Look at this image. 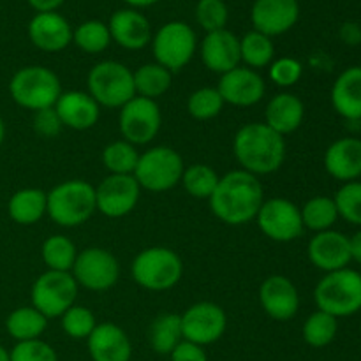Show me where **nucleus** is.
<instances>
[{
	"mask_svg": "<svg viewBox=\"0 0 361 361\" xmlns=\"http://www.w3.org/2000/svg\"><path fill=\"white\" fill-rule=\"evenodd\" d=\"M264 201L259 178L243 169L226 173L208 200L212 212L228 226H242L254 221Z\"/></svg>",
	"mask_w": 361,
	"mask_h": 361,
	"instance_id": "f257e3e1",
	"label": "nucleus"
},
{
	"mask_svg": "<svg viewBox=\"0 0 361 361\" xmlns=\"http://www.w3.org/2000/svg\"><path fill=\"white\" fill-rule=\"evenodd\" d=\"M233 154L240 169L259 178L282 168L286 161V140L264 122L245 123L236 130Z\"/></svg>",
	"mask_w": 361,
	"mask_h": 361,
	"instance_id": "f03ea898",
	"label": "nucleus"
},
{
	"mask_svg": "<svg viewBox=\"0 0 361 361\" xmlns=\"http://www.w3.org/2000/svg\"><path fill=\"white\" fill-rule=\"evenodd\" d=\"M95 212V187L87 180H67L48 192V215L62 228H78Z\"/></svg>",
	"mask_w": 361,
	"mask_h": 361,
	"instance_id": "7ed1b4c3",
	"label": "nucleus"
},
{
	"mask_svg": "<svg viewBox=\"0 0 361 361\" xmlns=\"http://www.w3.org/2000/svg\"><path fill=\"white\" fill-rule=\"evenodd\" d=\"M9 94L18 106L35 113L56 104L62 95V83L48 67L27 66L13 74L9 81Z\"/></svg>",
	"mask_w": 361,
	"mask_h": 361,
	"instance_id": "20e7f679",
	"label": "nucleus"
},
{
	"mask_svg": "<svg viewBox=\"0 0 361 361\" xmlns=\"http://www.w3.org/2000/svg\"><path fill=\"white\" fill-rule=\"evenodd\" d=\"M130 275L147 291H168L182 281L183 263L178 254L168 247H148L134 257Z\"/></svg>",
	"mask_w": 361,
	"mask_h": 361,
	"instance_id": "39448f33",
	"label": "nucleus"
},
{
	"mask_svg": "<svg viewBox=\"0 0 361 361\" xmlns=\"http://www.w3.org/2000/svg\"><path fill=\"white\" fill-rule=\"evenodd\" d=\"M317 310L334 317H349L361 310V274L351 268L330 271L314 289Z\"/></svg>",
	"mask_w": 361,
	"mask_h": 361,
	"instance_id": "423d86ee",
	"label": "nucleus"
},
{
	"mask_svg": "<svg viewBox=\"0 0 361 361\" xmlns=\"http://www.w3.org/2000/svg\"><path fill=\"white\" fill-rule=\"evenodd\" d=\"M90 97L104 108L120 109L136 97L133 71L116 60H102L95 63L87 76Z\"/></svg>",
	"mask_w": 361,
	"mask_h": 361,
	"instance_id": "0eeeda50",
	"label": "nucleus"
},
{
	"mask_svg": "<svg viewBox=\"0 0 361 361\" xmlns=\"http://www.w3.org/2000/svg\"><path fill=\"white\" fill-rule=\"evenodd\" d=\"M183 169V159L175 148L152 147L140 154L133 176L141 189L150 192H166L178 185Z\"/></svg>",
	"mask_w": 361,
	"mask_h": 361,
	"instance_id": "6e6552de",
	"label": "nucleus"
},
{
	"mask_svg": "<svg viewBox=\"0 0 361 361\" xmlns=\"http://www.w3.org/2000/svg\"><path fill=\"white\" fill-rule=\"evenodd\" d=\"M152 51L155 62L171 73H178L190 63L197 49L194 28L185 21H168L152 35Z\"/></svg>",
	"mask_w": 361,
	"mask_h": 361,
	"instance_id": "1a4fd4ad",
	"label": "nucleus"
},
{
	"mask_svg": "<svg viewBox=\"0 0 361 361\" xmlns=\"http://www.w3.org/2000/svg\"><path fill=\"white\" fill-rule=\"evenodd\" d=\"M78 289L80 286L71 271L46 270L32 284V307L48 319L60 317L76 303Z\"/></svg>",
	"mask_w": 361,
	"mask_h": 361,
	"instance_id": "9d476101",
	"label": "nucleus"
},
{
	"mask_svg": "<svg viewBox=\"0 0 361 361\" xmlns=\"http://www.w3.org/2000/svg\"><path fill=\"white\" fill-rule=\"evenodd\" d=\"M254 221L267 238L279 243L293 242L305 231L300 207L286 197L264 200Z\"/></svg>",
	"mask_w": 361,
	"mask_h": 361,
	"instance_id": "9b49d317",
	"label": "nucleus"
},
{
	"mask_svg": "<svg viewBox=\"0 0 361 361\" xmlns=\"http://www.w3.org/2000/svg\"><path fill=\"white\" fill-rule=\"evenodd\" d=\"M162 126V113L157 101L136 95L120 108L118 129L122 140L134 147L148 145L159 134Z\"/></svg>",
	"mask_w": 361,
	"mask_h": 361,
	"instance_id": "f8f14e48",
	"label": "nucleus"
},
{
	"mask_svg": "<svg viewBox=\"0 0 361 361\" xmlns=\"http://www.w3.org/2000/svg\"><path fill=\"white\" fill-rule=\"evenodd\" d=\"M74 281L88 291H108L118 282L120 264L113 252L102 247H88L78 252L73 270Z\"/></svg>",
	"mask_w": 361,
	"mask_h": 361,
	"instance_id": "ddd939ff",
	"label": "nucleus"
},
{
	"mask_svg": "<svg viewBox=\"0 0 361 361\" xmlns=\"http://www.w3.org/2000/svg\"><path fill=\"white\" fill-rule=\"evenodd\" d=\"M183 341L207 348L221 341L228 328L224 309L214 302H197L182 314Z\"/></svg>",
	"mask_w": 361,
	"mask_h": 361,
	"instance_id": "4468645a",
	"label": "nucleus"
},
{
	"mask_svg": "<svg viewBox=\"0 0 361 361\" xmlns=\"http://www.w3.org/2000/svg\"><path fill=\"white\" fill-rule=\"evenodd\" d=\"M141 187L133 175H108L95 187L97 212L104 217L122 219L137 207Z\"/></svg>",
	"mask_w": 361,
	"mask_h": 361,
	"instance_id": "2eb2a0df",
	"label": "nucleus"
},
{
	"mask_svg": "<svg viewBox=\"0 0 361 361\" xmlns=\"http://www.w3.org/2000/svg\"><path fill=\"white\" fill-rule=\"evenodd\" d=\"M217 90L224 104L249 108V106H256L263 101L267 85L257 71L238 66L229 73L222 74Z\"/></svg>",
	"mask_w": 361,
	"mask_h": 361,
	"instance_id": "dca6fc26",
	"label": "nucleus"
},
{
	"mask_svg": "<svg viewBox=\"0 0 361 361\" xmlns=\"http://www.w3.org/2000/svg\"><path fill=\"white\" fill-rule=\"evenodd\" d=\"M298 20V0H254L250 7V21L254 30L271 39L291 30Z\"/></svg>",
	"mask_w": 361,
	"mask_h": 361,
	"instance_id": "f3484780",
	"label": "nucleus"
},
{
	"mask_svg": "<svg viewBox=\"0 0 361 361\" xmlns=\"http://www.w3.org/2000/svg\"><path fill=\"white\" fill-rule=\"evenodd\" d=\"M257 296H259L261 309L271 319L284 323L298 314V289L293 284L291 279L284 277V275H270L268 279H264L263 284L259 286Z\"/></svg>",
	"mask_w": 361,
	"mask_h": 361,
	"instance_id": "a211bd4d",
	"label": "nucleus"
},
{
	"mask_svg": "<svg viewBox=\"0 0 361 361\" xmlns=\"http://www.w3.org/2000/svg\"><path fill=\"white\" fill-rule=\"evenodd\" d=\"M310 263L324 274L348 268L351 263V249H349V236L344 233L328 229V231L316 233L310 238L307 247Z\"/></svg>",
	"mask_w": 361,
	"mask_h": 361,
	"instance_id": "6ab92c4d",
	"label": "nucleus"
},
{
	"mask_svg": "<svg viewBox=\"0 0 361 361\" xmlns=\"http://www.w3.org/2000/svg\"><path fill=\"white\" fill-rule=\"evenodd\" d=\"M108 28L111 41L129 51L147 48L154 35L148 18L141 11L133 9V7L115 11L109 18Z\"/></svg>",
	"mask_w": 361,
	"mask_h": 361,
	"instance_id": "aec40b11",
	"label": "nucleus"
},
{
	"mask_svg": "<svg viewBox=\"0 0 361 361\" xmlns=\"http://www.w3.org/2000/svg\"><path fill=\"white\" fill-rule=\"evenodd\" d=\"M201 62L212 73L226 74L240 66V37L231 30L222 28L217 32H208L200 44Z\"/></svg>",
	"mask_w": 361,
	"mask_h": 361,
	"instance_id": "412c9836",
	"label": "nucleus"
},
{
	"mask_svg": "<svg viewBox=\"0 0 361 361\" xmlns=\"http://www.w3.org/2000/svg\"><path fill=\"white\" fill-rule=\"evenodd\" d=\"M28 37L41 51L59 53L73 42V27L59 11L35 13L28 23Z\"/></svg>",
	"mask_w": 361,
	"mask_h": 361,
	"instance_id": "4be33fe9",
	"label": "nucleus"
},
{
	"mask_svg": "<svg viewBox=\"0 0 361 361\" xmlns=\"http://www.w3.org/2000/svg\"><path fill=\"white\" fill-rule=\"evenodd\" d=\"M92 361H130L133 344L129 335L115 323H97L87 338Z\"/></svg>",
	"mask_w": 361,
	"mask_h": 361,
	"instance_id": "5701e85b",
	"label": "nucleus"
},
{
	"mask_svg": "<svg viewBox=\"0 0 361 361\" xmlns=\"http://www.w3.org/2000/svg\"><path fill=\"white\" fill-rule=\"evenodd\" d=\"M53 108L62 126L73 130L92 129L101 116V106L90 97L88 92L81 90L62 92Z\"/></svg>",
	"mask_w": 361,
	"mask_h": 361,
	"instance_id": "b1692460",
	"label": "nucleus"
},
{
	"mask_svg": "<svg viewBox=\"0 0 361 361\" xmlns=\"http://www.w3.org/2000/svg\"><path fill=\"white\" fill-rule=\"evenodd\" d=\"M324 168L328 175L341 182H355L361 176V140L341 137L324 152Z\"/></svg>",
	"mask_w": 361,
	"mask_h": 361,
	"instance_id": "393cba45",
	"label": "nucleus"
},
{
	"mask_svg": "<svg viewBox=\"0 0 361 361\" xmlns=\"http://www.w3.org/2000/svg\"><path fill=\"white\" fill-rule=\"evenodd\" d=\"M305 118V104L298 95L291 92H281L268 101L264 109V123L281 136L300 129Z\"/></svg>",
	"mask_w": 361,
	"mask_h": 361,
	"instance_id": "a878e982",
	"label": "nucleus"
},
{
	"mask_svg": "<svg viewBox=\"0 0 361 361\" xmlns=\"http://www.w3.org/2000/svg\"><path fill=\"white\" fill-rule=\"evenodd\" d=\"M331 106L345 120H361V66L345 69L331 88Z\"/></svg>",
	"mask_w": 361,
	"mask_h": 361,
	"instance_id": "bb28decb",
	"label": "nucleus"
},
{
	"mask_svg": "<svg viewBox=\"0 0 361 361\" xmlns=\"http://www.w3.org/2000/svg\"><path fill=\"white\" fill-rule=\"evenodd\" d=\"M7 214L16 224H35L48 214V192L34 187L16 190L7 203Z\"/></svg>",
	"mask_w": 361,
	"mask_h": 361,
	"instance_id": "cd10ccee",
	"label": "nucleus"
},
{
	"mask_svg": "<svg viewBox=\"0 0 361 361\" xmlns=\"http://www.w3.org/2000/svg\"><path fill=\"white\" fill-rule=\"evenodd\" d=\"M183 341L180 314H161L155 317L148 330V342L157 355L169 356L173 349Z\"/></svg>",
	"mask_w": 361,
	"mask_h": 361,
	"instance_id": "c85d7f7f",
	"label": "nucleus"
},
{
	"mask_svg": "<svg viewBox=\"0 0 361 361\" xmlns=\"http://www.w3.org/2000/svg\"><path fill=\"white\" fill-rule=\"evenodd\" d=\"M48 326V317L42 316L32 305L18 307L7 316L6 330L16 342H27L41 338Z\"/></svg>",
	"mask_w": 361,
	"mask_h": 361,
	"instance_id": "c756f323",
	"label": "nucleus"
},
{
	"mask_svg": "<svg viewBox=\"0 0 361 361\" xmlns=\"http://www.w3.org/2000/svg\"><path fill=\"white\" fill-rule=\"evenodd\" d=\"M133 76L136 95L152 99V101H157L159 97H162L171 88L173 83L171 71H168L157 62L143 63L136 71H133Z\"/></svg>",
	"mask_w": 361,
	"mask_h": 361,
	"instance_id": "7c9ffc66",
	"label": "nucleus"
},
{
	"mask_svg": "<svg viewBox=\"0 0 361 361\" xmlns=\"http://www.w3.org/2000/svg\"><path fill=\"white\" fill-rule=\"evenodd\" d=\"M240 59L249 69H263L275 60V44L271 37L257 30H250L240 39Z\"/></svg>",
	"mask_w": 361,
	"mask_h": 361,
	"instance_id": "2f4dec72",
	"label": "nucleus"
},
{
	"mask_svg": "<svg viewBox=\"0 0 361 361\" xmlns=\"http://www.w3.org/2000/svg\"><path fill=\"white\" fill-rule=\"evenodd\" d=\"M302 212L303 228L310 229L314 233L328 231L334 229L335 222L338 219L337 204L334 197L328 196H314L300 208Z\"/></svg>",
	"mask_w": 361,
	"mask_h": 361,
	"instance_id": "473e14b6",
	"label": "nucleus"
},
{
	"mask_svg": "<svg viewBox=\"0 0 361 361\" xmlns=\"http://www.w3.org/2000/svg\"><path fill=\"white\" fill-rule=\"evenodd\" d=\"M41 257L48 270L71 271L76 263L78 249L66 235H51L42 243Z\"/></svg>",
	"mask_w": 361,
	"mask_h": 361,
	"instance_id": "72a5a7b5",
	"label": "nucleus"
},
{
	"mask_svg": "<svg viewBox=\"0 0 361 361\" xmlns=\"http://www.w3.org/2000/svg\"><path fill=\"white\" fill-rule=\"evenodd\" d=\"M102 166L109 175H134L140 152L137 147L126 140L113 141L102 150Z\"/></svg>",
	"mask_w": 361,
	"mask_h": 361,
	"instance_id": "f704fd0d",
	"label": "nucleus"
},
{
	"mask_svg": "<svg viewBox=\"0 0 361 361\" xmlns=\"http://www.w3.org/2000/svg\"><path fill=\"white\" fill-rule=\"evenodd\" d=\"M221 176L217 175L212 166L208 164H192L185 166L180 183L183 185L185 192L194 200H210L215 192Z\"/></svg>",
	"mask_w": 361,
	"mask_h": 361,
	"instance_id": "c9c22d12",
	"label": "nucleus"
},
{
	"mask_svg": "<svg viewBox=\"0 0 361 361\" xmlns=\"http://www.w3.org/2000/svg\"><path fill=\"white\" fill-rule=\"evenodd\" d=\"M338 331V321L331 314L323 312V310H316L307 317L302 328V337L307 345L310 348H326L335 341Z\"/></svg>",
	"mask_w": 361,
	"mask_h": 361,
	"instance_id": "e433bc0d",
	"label": "nucleus"
},
{
	"mask_svg": "<svg viewBox=\"0 0 361 361\" xmlns=\"http://www.w3.org/2000/svg\"><path fill=\"white\" fill-rule=\"evenodd\" d=\"M73 42L85 53L97 55L111 44L108 23L101 20H87L73 28Z\"/></svg>",
	"mask_w": 361,
	"mask_h": 361,
	"instance_id": "4c0bfd02",
	"label": "nucleus"
},
{
	"mask_svg": "<svg viewBox=\"0 0 361 361\" xmlns=\"http://www.w3.org/2000/svg\"><path fill=\"white\" fill-rule=\"evenodd\" d=\"M60 326H62L63 334L73 341H87L97 326V319L88 307L74 303L60 316Z\"/></svg>",
	"mask_w": 361,
	"mask_h": 361,
	"instance_id": "58836bf2",
	"label": "nucleus"
},
{
	"mask_svg": "<svg viewBox=\"0 0 361 361\" xmlns=\"http://www.w3.org/2000/svg\"><path fill=\"white\" fill-rule=\"evenodd\" d=\"M224 108L217 87H203L194 90L187 99V111L196 120H212L219 116Z\"/></svg>",
	"mask_w": 361,
	"mask_h": 361,
	"instance_id": "ea45409f",
	"label": "nucleus"
},
{
	"mask_svg": "<svg viewBox=\"0 0 361 361\" xmlns=\"http://www.w3.org/2000/svg\"><path fill=\"white\" fill-rule=\"evenodd\" d=\"M337 204L338 217L348 221L349 224L361 226V182H348L337 190L334 197Z\"/></svg>",
	"mask_w": 361,
	"mask_h": 361,
	"instance_id": "a19ab883",
	"label": "nucleus"
},
{
	"mask_svg": "<svg viewBox=\"0 0 361 361\" xmlns=\"http://www.w3.org/2000/svg\"><path fill=\"white\" fill-rule=\"evenodd\" d=\"M196 21L204 32H217L226 28L229 20V9L224 0H197Z\"/></svg>",
	"mask_w": 361,
	"mask_h": 361,
	"instance_id": "79ce46f5",
	"label": "nucleus"
},
{
	"mask_svg": "<svg viewBox=\"0 0 361 361\" xmlns=\"http://www.w3.org/2000/svg\"><path fill=\"white\" fill-rule=\"evenodd\" d=\"M268 69V78L274 85L281 88L295 87L303 74V66L300 60L293 59V56H279L270 63Z\"/></svg>",
	"mask_w": 361,
	"mask_h": 361,
	"instance_id": "37998d69",
	"label": "nucleus"
},
{
	"mask_svg": "<svg viewBox=\"0 0 361 361\" xmlns=\"http://www.w3.org/2000/svg\"><path fill=\"white\" fill-rule=\"evenodd\" d=\"M11 361H59V355L48 342L35 341L16 342L11 349Z\"/></svg>",
	"mask_w": 361,
	"mask_h": 361,
	"instance_id": "c03bdc74",
	"label": "nucleus"
},
{
	"mask_svg": "<svg viewBox=\"0 0 361 361\" xmlns=\"http://www.w3.org/2000/svg\"><path fill=\"white\" fill-rule=\"evenodd\" d=\"M63 129L55 108L39 109L34 113V130L42 137H55L59 136L60 130Z\"/></svg>",
	"mask_w": 361,
	"mask_h": 361,
	"instance_id": "a18cd8bd",
	"label": "nucleus"
},
{
	"mask_svg": "<svg viewBox=\"0 0 361 361\" xmlns=\"http://www.w3.org/2000/svg\"><path fill=\"white\" fill-rule=\"evenodd\" d=\"M171 361H208V355L204 348L192 344L189 341H182L169 355Z\"/></svg>",
	"mask_w": 361,
	"mask_h": 361,
	"instance_id": "49530a36",
	"label": "nucleus"
},
{
	"mask_svg": "<svg viewBox=\"0 0 361 361\" xmlns=\"http://www.w3.org/2000/svg\"><path fill=\"white\" fill-rule=\"evenodd\" d=\"M341 39L349 46H356L361 42V27L358 23L348 21L341 27Z\"/></svg>",
	"mask_w": 361,
	"mask_h": 361,
	"instance_id": "de8ad7c7",
	"label": "nucleus"
},
{
	"mask_svg": "<svg viewBox=\"0 0 361 361\" xmlns=\"http://www.w3.org/2000/svg\"><path fill=\"white\" fill-rule=\"evenodd\" d=\"M27 2L35 13H53V11H59V7L66 0H27Z\"/></svg>",
	"mask_w": 361,
	"mask_h": 361,
	"instance_id": "09e8293b",
	"label": "nucleus"
},
{
	"mask_svg": "<svg viewBox=\"0 0 361 361\" xmlns=\"http://www.w3.org/2000/svg\"><path fill=\"white\" fill-rule=\"evenodd\" d=\"M349 249H351V261L361 264V229L349 236Z\"/></svg>",
	"mask_w": 361,
	"mask_h": 361,
	"instance_id": "8fccbe9b",
	"label": "nucleus"
},
{
	"mask_svg": "<svg viewBox=\"0 0 361 361\" xmlns=\"http://www.w3.org/2000/svg\"><path fill=\"white\" fill-rule=\"evenodd\" d=\"M123 2L127 4L129 7H133V9H145V7H150V6H155L157 2H161V0H123Z\"/></svg>",
	"mask_w": 361,
	"mask_h": 361,
	"instance_id": "3c124183",
	"label": "nucleus"
},
{
	"mask_svg": "<svg viewBox=\"0 0 361 361\" xmlns=\"http://www.w3.org/2000/svg\"><path fill=\"white\" fill-rule=\"evenodd\" d=\"M0 361H11V351L0 345Z\"/></svg>",
	"mask_w": 361,
	"mask_h": 361,
	"instance_id": "603ef678",
	"label": "nucleus"
},
{
	"mask_svg": "<svg viewBox=\"0 0 361 361\" xmlns=\"http://www.w3.org/2000/svg\"><path fill=\"white\" fill-rule=\"evenodd\" d=\"M4 140H6V123H4L2 116H0V147H2Z\"/></svg>",
	"mask_w": 361,
	"mask_h": 361,
	"instance_id": "864d4df0",
	"label": "nucleus"
}]
</instances>
